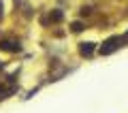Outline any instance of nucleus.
<instances>
[{"label": "nucleus", "instance_id": "nucleus-1", "mask_svg": "<svg viewBox=\"0 0 128 113\" xmlns=\"http://www.w3.org/2000/svg\"><path fill=\"white\" fill-rule=\"evenodd\" d=\"M118 43H120V36H111L109 41H105L102 43V47H100V54L102 56H107V54H111V51L118 47Z\"/></svg>", "mask_w": 128, "mask_h": 113}, {"label": "nucleus", "instance_id": "nucleus-2", "mask_svg": "<svg viewBox=\"0 0 128 113\" xmlns=\"http://www.w3.org/2000/svg\"><path fill=\"white\" fill-rule=\"evenodd\" d=\"M0 49H2V51H19V43H13V41H0Z\"/></svg>", "mask_w": 128, "mask_h": 113}, {"label": "nucleus", "instance_id": "nucleus-3", "mask_svg": "<svg viewBox=\"0 0 128 113\" xmlns=\"http://www.w3.org/2000/svg\"><path fill=\"white\" fill-rule=\"evenodd\" d=\"M92 51H94V43H81L79 45V54L81 56H92Z\"/></svg>", "mask_w": 128, "mask_h": 113}, {"label": "nucleus", "instance_id": "nucleus-4", "mask_svg": "<svg viewBox=\"0 0 128 113\" xmlns=\"http://www.w3.org/2000/svg\"><path fill=\"white\" fill-rule=\"evenodd\" d=\"M62 17H64V15H62V11H60V9H56V11H51V13H49L51 22H62Z\"/></svg>", "mask_w": 128, "mask_h": 113}, {"label": "nucleus", "instance_id": "nucleus-5", "mask_svg": "<svg viewBox=\"0 0 128 113\" xmlns=\"http://www.w3.org/2000/svg\"><path fill=\"white\" fill-rule=\"evenodd\" d=\"M70 28H73V32H81L83 30V24L81 22H73V26H70Z\"/></svg>", "mask_w": 128, "mask_h": 113}, {"label": "nucleus", "instance_id": "nucleus-6", "mask_svg": "<svg viewBox=\"0 0 128 113\" xmlns=\"http://www.w3.org/2000/svg\"><path fill=\"white\" fill-rule=\"evenodd\" d=\"M90 13H92L90 6H83V9H81V15H90Z\"/></svg>", "mask_w": 128, "mask_h": 113}, {"label": "nucleus", "instance_id": "nucleus-7", "mask_svg": "<svg viewBox=\"0 0 128 113\" xmlns=\"http://www.w3.org/2000/svg\"><path fill=\"white\" fill-rule=\"evenodd\" d=\"M124 43H128V32L122 36V38H120V45H124Z\"/></svg>", "mask_w": 128, "mask_h": 113}, {"label": "nucleus", "instance_id": "nucleus-8", "mask_svg": "<svg viewBox=\"0 0 128 113\" xmlns=\"http://www.w3.org/2000/svg\"><path fill=\"white\" fill-rule=\"evenodd\" d=\"M0 13H2V2H0Z\"/></svg>", "mask_w": 128, "mask_h": 113}]
</instances>
